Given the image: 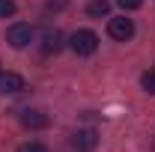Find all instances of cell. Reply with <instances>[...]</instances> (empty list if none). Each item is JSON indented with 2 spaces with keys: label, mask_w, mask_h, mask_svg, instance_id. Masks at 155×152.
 <instances>
[{
  "label": "cell",
  "mask_w": 155,
  "mask_h": 152,
  "mask_svg": "<svg viewBox=\"0 0 155 152\" xmlns=\"http://www.w3.org/2000/svg\"><path fill=\"white\" fill-rule=\"evenodd\" d=\"M116 3H119L125 12H131V9H140V6H143V0H116Z\"/></svg>",
  "instance_id": "cell-12"
},
{
  "label": "cell",
  "mask_w": 155,
  "mask_h": 152,
  "mask_svg": "<svg viewBox=\"0 0 155 152\" xmlns=\"http://www.w3.org/2000/svg\"><path fill=\"white\" fill-rule=\"evenodd\" d=\"M24 90V78L15 72H3L0 75V95H15Z\"/></svg>",
  "instance_id": "cell-4"
},
{
  "label": "cell",
  "mask_w": 155,
  "mask_h": 152,
  "mask_svg": "<svg viewBox=\"0 0 155 152\" xmlns=\"http://www.w3.org/2000/svg\"><path fill=\"white\" fill-rule=\"evenodd\" d=\"M18 152H48V146H42V143H21Z\"/></svg>",
  "instance_id": "cell-11"
},
{
  "label": "cell",
  "mask_w": 155,
  "mask_h": 152,
  "mask_svg": "<svg viewBox=\"0 0 155 152\" xmlns=\"http://www.w3.org/2000/svg\"><path fill=\"white\" fill-rule=\"evenodd\" d=\"M60 48H63V33H60V30H48V33L42 36V51H45V54H57Z\"/></svg>",
  "instance_id": "cell-7"
},
{
  "label": "cell",
  "mask_w": 155,
  "mask_h": 152,
  "mask_svg": "<svg viewBox=\"0 0 155 152\" xmlns=\"http://www.w3.org/2000/svg\"><path fill=\"white\" fill-rule=\"evenodd\" d=\"M69 48L75 51L78 57H90V54L98 48V36L93 33V30H75V33L69 36Z\"/></svg>",
  "instance_id": "cell-1"
},
{
  "label": "cell",
  "mask_w": 155,
  "mask_h": 152,
  "mask_svg": "<svg viewBox=\"0 0 155 152\" xmlns=\"http://www.w3.org/2000/svg\"><path fill=\"white\" fill-rule=\"evenodd\" d=\"M107 33H110V39H116V42H128V39L134 36V21L131 18H110L107 21Z\"/></svg>",
  "instance_id": "cell-3"
},
{
  "label": "cell",
  "mask_w": 155,
  "mask_h": 152,
  "mask_svg": "<svg viewBox=\"0 0 155 152\" xmlns=\"http://www.w3.org/2000/svg\"><path fill=\"white\" fill-rule=\"evenodd\" d=\"M63 6H66V3H63V0H51V3H48V6H45V9H48V12H60V9H63Z\"/></svg>",
  "instance_id": "cell-13"
},
{
  "label": "cell",
  "mask_w": 155,
  "mask_h": 152,
  "mask_svg": "<svg viewBox=\"0 0 155 152\" xmlns=\"http://www.w3.org/2000/svg\"><path fill=\"white\" fill-rule=\"evenodd\" d=\"M110 12V3L107 0H93L90 6H87V15H93V18H104Z\"/></svg>",
  "instance_id": "cell-8"
},
{
  "label": "cell",
  "mask_w": 155,
  "mask_h": 152,
  "mask_svg": "<svg viewBox=\"0 0 155 152\" xmlns=\"http://www.w3.org/2000/svg\"><path fill=\"white\" fill-rule=\"evenodd\" d=\"M6 42L12 45V48H27L30 42H33V27L30 24H12L9 30H6Z\"/></svg>",
  "instance_id": "cell-2"
},
{
  "label": "cell",
  "mask_w": 155,
  "mask_h": 152,
  "mask_svg": "<svg viewBox=\"0 0 155 152\" xmlns=\"http://www.w3.org/2000/svg\"><path fill=\"white\" fill-rule=\"evenodd\" d=\"M140 87H143V90H146L149 95H155V69H149L146 75L140 78Z\"/></svg>",
  "instance_id": "cell-9"
},
{
  "label": "cell",
  "mask_w": 155,
  "mask_h": 152,
  "mask_svg": "<svg viewBox=\"0 0 155 152\" xmlns=\"http://www.w3.org/2000/svg\"><path fill=\"white\" fill-rule=\"evenodd\" d=\"M21 125L24 128H33V131L36 128H48V116L42 114V111H24L21 114Z\"/></svg>",
  "instance_id": "cell-6"
},
{
  "label": "cell",
  "mask_w": 155,
  "mask_h": 152,
  "mask_svg": "<svg viewBox=\"0 0 155 152\" xmlns=\"http://www.w3.org/2000/svg\"><path fill=\"white\" fill-rule=\"evenodd\" d=\"M9 15H15V3L12 0H0V18H9Z\"/></svg>",
  "instance_id": "cell-10"
},
{
  "label": "cell",
  "mask_w": 155,
  "mask_h": 152,
  "mask_svg": "<svg viewBox=\"0 0 155 152\" xmlns=\"http://www.w3.org/2000/svg\"><path fill=\"white\" fill-rule=\"evenodd\" d=\"M96 143H98V137H96V131L93 128H81V131H75L72 134V146L75 149H96Z\"/></svg>",
  "instance_id": "cell-5"
}]
</instances>
